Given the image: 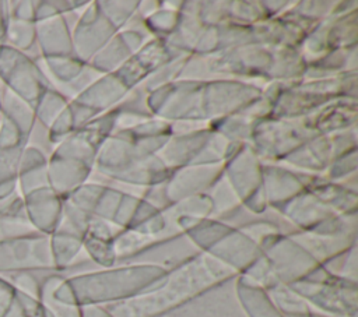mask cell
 <instances>
[{
	"label": "cell",
	"mask_w": 358,
	"mask_h": 317,
	"mask_svg": "<svg viewBox=\"0 0 358 317\" xmlns=\"http://www.w3.org/2000/svg\"><path fill=\"white\" fill-rule=\"evenodd\" d=\"M25 215L34 229L41 232H52L57 223L59 208L53 193L46 187L34 189L21 196Z\"/></svg>",
	"instance_id": "cell-4"
},
{
	"label": "cell",
	"mask_w": 358,
	"mask_h": 317,
	"mask_svg": "<svg viewBox=\"0 0 358 317\" xmlns=\"http://www.w3.org/2000/svg\"><path fill=\"white\" fill-rule=\"evenodd\" d=\"M8 24H10V3L6 0H0V45L6 43Z\"/></svg>",
	"instance_id": "cell-11"
},
{
	"label": "cell",
	"mask_w": 358,
	"mask_h": 317,
	"mask_svg": "<svg viewBox=\"0 0 358 317\" xmlns=\"http://www.w3.org/2000/svg\"><path fill=\"white\" fill-rule=\"evenodd\" d=\"M8 3H10V18L35 22L34 1H8Z\"/></svg>",
	"instance_id": "cell-10"
},
{
	"label": "cell",
	"mask_w": 358,
	"mask_h": 317,
	"mask_svg": "<svg viewBox=\"0 0 358 317\" xmlns=\"http://www.w3.org/2000/svg\"><path fill=\"white\" fill-rule=\"evenodd\" d=\"M45 161L42 154L35 148H25L20 169H18V182L21 193L25 194L34 189L45 186Z\"/></svg>",
	"instance_id": "cell-7"
},
{
	"label": "cell",
	"mask_w": 358,
	"mask_h": 317,
	"mask_svg": "<svg viewBox=\"0 0 358 317\" xmlns=\"http://www.w3.org/2000/svg\"><path fill=\"white\" fill-rule=\"evenodd\" d=\"M36 38V25L31 21H20L10 18L6 43L17 50L25 52L31 47Z\"/></svg>",
	"instance_id": "cell-9"
},
{
	"label": "cell",
	"mask_w": 358,
	"mask_h": 317,
	"mask_svg": "<svg viewBox=\"0 0 358 317\" xmlns=\"http://www.w3.org/2000/svg\"><path fill=\"white\" fill-rule=\"evenodd\" d=\"M34 230L25 215L21 196L14 194L10 205L0 214V240L29 235Z\"/></svg>",
	"instance_id": "cell-8"
},
{
	"label": "cell",
	"mask_w": 358,
	"mask_h": 317,
	"mask_svg": "<svg viewBox=\"0 0 358 317\" xmlns=\"http://www.w3.org/2000/svg\"><path fill=\"white\" fill-rule=\"evenodd\" d=\"M0 117L11 123L22 135L29 137L34 124V110L21 98L8 89H0Z\"/></svg>",
	"instance_id": "cell-6"
},
{
	"label": "cell",
	"mask_w": 358,
	"mask_h": 317,
	"mask_svg": "<svg viewBox=\"0 0 358 317\" xmlns=\"http://www.w3.org/2000/svg\"><path fill=\"white\" fill-rule=\"evenodd\" d=\"M28 138L0 117V200L17 193L18 169Z\"/></svg>",
	"instance_id": "cell-3"
},
{
	"label": "cell",
	"mask_w": 358,
	"mask_h": 317,
	"mask_svg": "<svg viewBox=\"0 0 358 317\" xmlns=\"http://www.w3.org/2000/svg\"><path fill=\"white\" fill-rule=\"evenodd\" d=\"M0 89H1V88H0Z\"/></svg>",
	"instance_id": "cell-12"
},
{
	"label": "cell",
	"mask_w": 358,
	"mask_h": 317,
	"mask_svg": "<svg viewBox=\"0 0 358 317\" xmlns=\"http://www.w3.org/2000/svg\"><path fill=\"white\" fill-rule=\"evenodd\" d=\"M55 264L50 240L39 233H29L0 240V275L29 272Z\"/></svg>",
	"instance_id": "cell-2"
},
{
	"label": "cell",
	"mask_w": 358,
	"mask_h": 317,
	"mask_svg": "<svg viewBox=\"0 0 358 317\" xmlns=\"http://www.w3.org/2000/svg\"><path fill=\"white\" fill-rule=\"evenodd\" d=\"M0 81L6 89L21 98L31 108L46 92L35 63L24 52L7 43L0 45Z\"/></svg>",
	"instance_id": "cell-1"
},
{
	"label": "cell",
	"mask_w": 358,
	"mask_h": 317,
	"mask_svg": "<svg viewBox=\"0 0 358 317\" xmlns=\"http://www.w3.org/2000/svg\"><path fill=\"white\" fill-rule=\"evenodd\" d=\"M0 317H53L43 303L0 275Z\"/></svg>",
	"instance_id": "cell-5"
}]
</instances>
